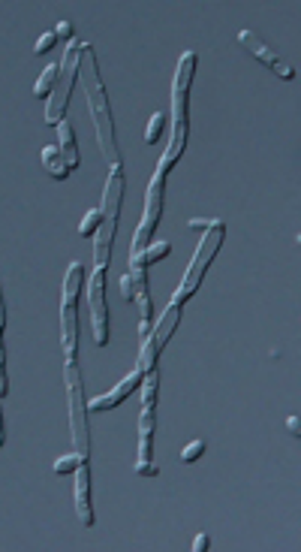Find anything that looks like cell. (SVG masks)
<instances>
[{
  "instance_id": "19",
  "label": "cell",
  "mask_w": 301,
  "mask_h": 552,
  "mask_svg": "<svg viewBox=\"0 0 301 552\" xmlns=\"http://www.w3.org/2000/svg\"><path fill=\"white\" fill-rule=\"evenodd\" d=\"M100 223H103V211H100V209H91L88 214H84L81 226H79V236H84V238L96 236V230H100Z\"/></svg>"
},
{
  "instance_id": "11",
  "label": "cell",
  "mask_w": 301,
  "mask_h": 552,
  "mask_svg": "<svg viewBox=\"0 0 301 552\" xmlns=\"http://www.w3.org/2000/svg\"><path fill=\"white\" fill-rule=\"evenodd\" d=\"M144 380V375H139V371H132V375H127L124 380H120L118 383V387L112 390V392H106L103 395V399H93L91 404H88V411H93V414H103V411H112V407H118L120 402H124L127 399V395L132 392V390H136L139 387V383Z\"/></svg>"
},
{
  "instance_id": "12",
  "label": "cell",
  "mask_w": 301,
  "mask_h": 552,
  "mask_svg": "<svg viewBox=\"0 0 301 552\" xmlns=\"http://www.w3.org/2000/svg\"><path fill=\"white\" fill-rule=\"evenodd\" d=\"M154 426H157V407L142 404L139 416V462L148 465L154 456Z\"/></svg>"
},
{
  "instance_id": "18",
  "label": "cell",
  "mask_w": 301,
  "mask_h": 552,
  "mask_svg": "<svg viewBox=\"0 0 301 552\" xmlns=\"http://www.w3.org/2000/svg\"><path fill=\"white\" fill-rule=\"evenodd\" d=\"M166 254H172V245L169 242H157V245H151L144 254H132L130 260H139V263H144V266H151V263H160Z\"/></svg>"
},
{
  "instance_id": "29",
  "label": "cell",
  "mask_w": 301,
  "mask_h": 552,
  "mask_svg": "<svg viewBox=\"0 0 301 552\" xmlns=\"http://www.w3.org/2000/svg\"><path fill=\"white\" fill-rule=\"evenodd\" d=\"M211 543H208V534H196V540H193V552H205Z\"/></svg>"
},
{
  "instance_id": "24",
  "label": "cell",
  "mask_w": 301,
  "mask_h": 552,
  "mask_svg": "<svg viewBox=\"0 0 301 552\" xmlns=\"http://www.w3.org/2000/svg\"><path fill=\"white\" fill-rule=\"evenodd\" d=\"M9 392V380H6V347H4V335H0V399Z\"/></svg>"
},
{
  "instance_id": "10",
  "label": "cell",
  "mask_w": 301,
  "mask_h": 552,
  "mask_svg": "<svg viewBox=\"0 0 301 552\" xmlns=\"http://www.w3.org/2000/svg\"><path fill=\"white\" fill-rule=\"evenodd\" d=\"M76 513L84 528L93 525V507H91V471L88 462H81L76 468Z\"/></svg>"
},
{
  "instance_id": "14",
  "label": "cell",
  "mask_w": 301,
  "mask_h": 552,
  "mask_svg": "<svg viewBox=\"0 0 301 552\" xmlns=\"http://www.w3.org/2000/svg\"><path fill=\"white\" fill-rule=\"evenodd\" d=\"M57 139H60V154H64V160L69 163V170H76L79 166V148H76V133H72V124L69 121H60L57 124Z\"/></svg>"
},
{
  "instance_id": "30",
  "label": "cell",
  "mask_w": 301,
  "mask_h": 552,
  "mask_svg": "<svg viewBox=\"0 0 301 552\" xmlns=\"http://www.w3.org/2000/svg\"><path fill=\"white\" fill-rule=\"evenodd\" d=\"M211 223L214 221H208V218H193L190 221V230H211Z\"/></svg>"
},
{
  "instance_id": "27",
  "label": "cell",
  "mask_w": 301,
  "mask_h": 552,
  "mask_svg": "<svg viewBox=\"0 0 301 552\" xmlns=\"http://www.w3.org/2000/svg\"><path fill=\"white\" fill-rule=\"evenodd\" d=\"M55 37H57V40H67V43H72V37H76V33H72V25H69V21H57V28H55Z\"/></svg>"
},
{
  "instance_id": "23",
  "label": "cell",
  "mask_w": 301,
  "mask_h": 552,
  "mask_svg": "<svg viewBox=\"0 0 301 552\" xmlns=\"http://www.w3.org/2000/svg\"><path fill=\"white\" fill-rule=\"evenodd\" d=\"M202 453H205V441H190L184 450H181V462L190 465V462H196L202 459Z\"/></svg>"
},
{
  "instance_id": "22",
  "label": "cell",
  "mask_w": 301,
  "mask_h": 552,
  "mask_svg": "<svg viewBox=\"0 0 301 552\" xmlns=\"http://www.w3.org/2000/svg\"><path fill=\"white\" fill-rule=\"evenodd\" d=\"M81 465V459L76 453H67V456H60V459L55 462V474H60V477H67V474H76V468Z\"/></svg>"
},
{
  "instance_id": "4",
  "label": "cell",
  "mask_w": 301,
  "mask_h": 552,
  "mask_svg": "<svg viewBox=\"0 0 301 552\" xmlns=\"http://www.w3.org/2000/svg\"><path fill=\"white\" fill-rule=\"evenodd\" d=\"M223 236H226V223H223V221H214L211 230L205 233V238L199 242L196 257H193L190 269H187V275H184V281H181V287H178V293L172 296V305H184L187 299L199 290V284H202V278H205V269L211 266V260L217 257V250H220Z\"/></svg>"
},
{
  "instance_id": "17",
  "label": "cell",
  "mask_w": 301,
  "mask_h": 552,
  "mask_svg": "<svg viewBox=\"0 0 301 552\" xmlns=\"http://www.w3.org/2000/svg\"><path fill=\"white\" fill-rule=\"evenodd\" d=\"M57 76H60V64H48L45 73L40 76V82H36V88H33L36 97H40V100H48V97H52V91H55V85H57Z\"/></svg>"
},
{
  "instance_id": "9",
  "label": "cell",
  "mask_w": 301,
  "mask_h": 552,
  "mask_svg": "<svg viewBox=\"0 0 301 552\" xmlns=\"http://www.w3.org/2000/svg\"><path fill=\"white\" fill-rule=\"evenodd\" d=\"M238 43L244 45V49H247L250 55H256V57H259V61H262L265 67H271V70H274V73L280 76V79H295V67L283 64L280 57H277V55H274V52H271L268 45H265V43H262V40H259L253 31H241V33H238Z\"/></svg>"
},
{
  "instance_id": "20",
  "label": "cell",
  "mask_w": 301,
  "mask_h": 552,
  "mask_svg": "<svg viewBox=\"0 0 301 552\" xmlns=\"http://www.w3.org/2000/svg\"><path fill=\"white\" fill-rule=\"evenodd\" d=\"M157 390H160V375H157V368L148 375V380H144V395H142V404H148V407H157Z\"/></svg>"
},
{
  "instance_id": "6",
  "label": "cell",
  "mask_w": 301,
  "mask_h": 552,
  "mask_svg": "<svg viewBox=\"0 0 301 552\" xmlns=\"http://www.w3.org/2000/svg\"><path fill=\"white\" fill-rule=\"evenodd\" d=\"M181 308L184 305H169L166 311H163V317H160V323L151 329V335L148 338H142L144 344H142V353H139V375H151V371L157 368V359H160V350L169 344V338H172V332H175V326H178V320H181Z\"/></svg>"
},
{
  "instance_id": "5",
  "label": "cell",
  "mask_w": 301,
  "mask_h": 552,
  "mask_svg": "<svg viewBox=\"0 0 301 552\" xmlns=\"http://www.w3.org/2000/svg\"><path fill=\"white\" fill-rule=\"evenodd\" d=\"M79 61H81V43L72 40L64 52V61H60V76H57V85L48 97V109H45V121L48 124H60L67 115V103H69V94H72V85L79 79Z\"/></svg>"
},
{
  "instance_id": "1",
  "label": "cell",
  "mask_w": 301,
  "mask_h": 552,
  "mask_svg": "<svg viewBox=\"0 0 301 552\" xmlns=\"http://www.w3.org/2000/svg\"><path fill=\"white\" fill-rule=\"evenodd\" d=\"M79 79L88 94V109L93 118L96 136H100V148L106 154V160L112 166H120V151L115 145V127H112V112H108V100L100 82V70H96V52L93 45L81 43V61H79Z\"/></svg>"
},
{
  "instance_id": "2",
  "label": "cell",
  "mask_w": 301,
  "mask_h": 552,
  "mask_svg": "<svg viewBox=\"0 0 301 552\" xmlns=\"http://www.w3.org/2000/svg\"><path fill=\"white\" fill-rule=\"evenodd\" d=\"M196 52H184L178 64V76H175V91H172V142H169L166 154L160 158V170H172L178 158L184 154L187 145V94H190V82H193V70H196Z\"/></svg>"
},
{
  "instance_id": "25",
  "label": "cell",
  "mask_w": 301,
  "mask_h": 552,
  "mask_svg": "<svg viewBox=\"0 0 301 552\" xmlns=\"http://www.w3.org/2000/svg\"><path fill=\"white\" fill-rule=\"evenodd\" d=\"M55 43H57V37H55V31H48V33H42L40 40H36V45H33V55H48L55 49Z\"/></svg>"
},
{
  "instance_id": "13",
  "label": "cell",
  "mask_w": 301,
  "mask_h": 552,
  "mask_svg": "<svg viewBox=\"0 0 301 552\" xmlns=\"http://www.w3.org/2000/svg\"><path fill=\"white\" fill-rule=\"evenodd\" d=\"M64 353L67 363H76L79 353V317H76V305H64Z\"/></svg>"
},
{
  "instance_id": "33",
  "label": "cell",
  "mask_w": 301,
  "mask_h": 552,
  "mask_svg": "<svg viewBox=\"0 0 301 552\" xmlns=\"http://www.w3.org/2000/svg\"><path fill=\"white\" fill-rule=\"evenodd\" d=\"M0 447H4V414H0Z\"/></svg>"
},
{
  "instance_id": "26",
  "label": "cell",
  "mask_w": 301,
  "mask_h": 552,
  "mask_svg": "<svg viewBox=\"0 0 301 552\" xmlns=\"http://www.w3.org/2000/svg\"><path fill=\"white\" fill-rule=\"evenodd\" d=\"M120 293H124L127 302H136V284H132L130 275H127V278H120Z\"/></svg>"
},
{
  "instance_id": "15",
  "label": "cell",
  "mask_w": 301,
  "mask_h": 552,
  "mask_svg": "<svg viewBox=\"0 0 301 552\" xmlns=\"http://www.w3.org/2000/svg\"><path fill=\"white\" fill-rule=\"evenodd\" d=\"M42 166L48 170V175L52 178H57V182H64V178H69V163L64 160V154H60V148H55V145H45L42 148Z\"/></svg>"
},
{
  "instance_id": "16",
  "label": "cell",
  "mask_w": 301,
  "mask_h": 552,
  "mask_svg": "<svg viewBox=\"0 0 301 552\" xmlns=\"http://www.w3.org/2000/svg\"><path fill=\"white\" fill-rule=\"evenodd\" d=\"M81 281H84V266L76 260L69 263L67 269V281H64V305H76L79 299V290H81Z\"/></svg>"
},
{
  "instance_id": "21",
  "label": "cell",
  "mask_w": 301,
  "mask_h": 552,
  "mask_svg": "<svg viewBox=\"0 0 301 552\" xmlns=\"http://www.w3.org/2000/svg\"><path fill=\"white\" fill-rule=\"evenodd\" d=\"M163 127H166V112H154L151 115V124H148V133H144V142H148V145H154V142L163 136Z\"/></svg>"
},
{
  "instance_id": "7",
  "label": "cell",
  "mask_w": 301,
  "mask_h": 552,
  "mask_svg": "<svg viewBox=\"0 0 301 552\" xmlns=\"http://www.w3.org/2000/svg\"><path fill=\"white\" fill-rule=\"evenodd\" d=\"M163 182H166V170L157 166V172L151 178V187H148V202H144V214L139 221V230H136V238H132V254H142L144 242L154 236L157 223H160V214H163Z\"/></svg>"
},
{
  "instance_id": "3",
  "label": "cell",
  "mask_w": 301,
  "mask_h": 552,
  "mask_svg": "<svg viewBox=\"0 0 301 552\" xmlns=\"http://www.w3.org/2000/svg\"><path fill=\"white\" fill-rule=\"evenodd\" d=\"M67 377V399H69V429H72V453L81 462L91 456V431H88V404H84V387L76 363H67L64 368Z\"/></svg>"
},
{
  "instance_id": "8",
  "label": "cell",
  "mask_w": 301,
  "mask_h": 552,
  "mask_svg": "<svg viewBox=\"0 0 301 552\" xmlns=\"http://www.w3.org/2000/svg\"><path fill=\"white\" fill-rule=\"evenodd\" d=\"M88 302H91V323H93V341H96V347H106V344H108L106 269H93V278H91V290H88Z\"/></svg>"
},
{
  "instance_id": "28",
  "label": "cell",
  "mask_w": 301,
  "mask_h": 552,
  "mask_svg": "<svg viewBox=\"0 0 301 552\" xmlns=\"http://www.w3.org/2000/svg\"><path fill=\"white\" fill-rule=\"evenodd\" d=\"M136 474H142V477H154V474H157V465H154V462H148V465L139 462V465H136Z\"/></svg>"
},
{
  "instance_id": "31",
  "label": "cell",
  "mask_w": 301,
  "mask_h": 552,
  "mask_svg": "<svg viewBox=\"0 0 301 552\" xmlns=\"http://www.w3.org/2000/svg\"><path fill=\"white\" fill-rule=\"evenodd\" d=\"M298 423H301V419H298V416H289V419H286V429H289V431H293V435H295V438L301 435V426H298Z\"/></svg>"
},
{
  "instance_id": "32",
  "label": "cell",
  "mask_w": 301,
  "mask_h": 552,
  "mask_svg": "<svg viewBox=\"0 0 301 552\" xmlns=\"http://www.w3.org/2000/svg\"><path fill=\"white\" fill-rule=\"evenodd\" d=\"M4 326H6V308L0 302V335H4Z\"/></svg>"
}]
</instances>
